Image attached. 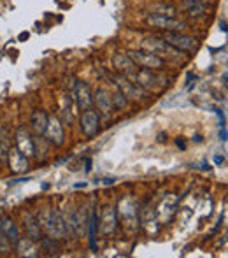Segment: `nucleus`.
I'll return each instance as SVG.
<instances>
[{
  "instance_id": "nucleus-1",
  "label": "nucleus",
  "mask_w": 228,
  "mask_h": 258,
  "mask_svg": "<svg viewBox=\"0 0 228 258\" xmlns=\"http://www.w3.org/2000/svg\"><path fill=\"white\" fill-rule=\"evenodd\" d=\"M130 81L140 86L144 92H158L164 86H167V79L164 76H158L151 69H137V72L130 78Z\"/></svg>"
},
{
  "instance_id": "nucleus-30",
  "label": "nucleus",
  "mask_w": 228,
  "mask_h": 258,
  "mask_svg": "<svg viewBox=\"0 0 228 258\" xmlns=\"http://www.w3.org/2000/svg\"><path fill=\"white\" fill-rule=\"evenodd\" d=\"M90 169H92V160H86V167H85V170H86V172H90Z\"/></svg>"
},
{
  "instance_id": "nucleus-31",
  "label": "nucleus",
  "mask_w": 228,
  "mask_h": 258,
  "mask_svg": "<svg viewBox=\"0 0 228 258\" xmlns=\"http://www.w3.org/2000/svg\"><path fill=\"white\" fill-rule=\"evenodd\" d=\"M219 28H221L223 32H226V23H225V21H219Z\"/></svg>"
},
{
  "instance_id": "nucleus-2",
  "label": "nucleus",
  "mask_w": 228,
  "mask_h": 258,
  "mask_svg": "<svg viewBox=\"0 0 228 258\" xmlns=\"http://www.w3.org/2000/svg\"><path fill=\"white\" fill-rule=\"evenodd\" d=\"M39 221H41L42 227H44L48 237L65 239V235H67V232H68V225L65 223L60 211H49L44 216L39 218Z\"/></svg>"
},
{
  "instance_id": "nucleus-20",
  "label": "nucleus",
  "mask_w": 228,
  "mask_h": 258,
  "mask_svg": "<svg viewBox=\"0 0 228 258\" xmlns=\"http://www.w3.org/2000/svg\"><path fill=\"white\" fill-rule=\"evenodd\" d=\"M116 230V214L113 211V207H106L104 211V218H102V234L109 235Z\"/></svg>"
},
{
  "instance_id": "nucleus-15",
  "label": "nucleus",
  "mask_w": 228,
  "mask_h": 258,
  "mask_svg": "<svg viewBox=\"0 0 228 258\" xmlns=\"http://www.w3.org/2000/svg\"><path fill=\"white\" fill-rule=\"evenodd\" d=\"M114 67L118 69L119 72H121V76H125V78H132L133 74L137 72V65L133 63L132 60H130L128 54H123V53H118L114 56Z\"/></svg>"
},
{
  "instance_id": "nucleus-4",
  "label": "nucleus",
  "mask_w": 228,
  "mask_h": 258,
  "mask_svg": "<svg viewBox=\"0 0 228 258\" xmlns=\"http://www.w3.org/2000/svg\"><path fill=\"white\" fill-rule=\"evenodd\" d=\"M130 56V60L137 65V67H142V69H151V71H160L164 69L165 60H162L160 56H157L155 53H149L146 49H132V51L126 53Z\"/></svg>"
},
{
  "instance_id": "nucleus-18",
  "label": "nucleus",
  "mask_w": 228,
  "mask_h": 258,
  "mask_svg": "<svg viewBox=\"0 0 228 258\" xmlns=\"http://www.w3.org/2000/svg\"><path fill=\"white\" fill-rule=\"evenodd\" d=\"M25 227H27V232L32 241H39V239H41V221H39V218L32 216V214H27V218H25Z\"/></svg>"
},
{
  "instance_id": "nucleus-6",
  "label": "nucleus",
  "mask_w": 228,
  "mask_h": 258,
  "mask_svg": "<svg viewBox=\"0 0 228 258\" xmlns=\"http://www.w3.org/2000/svg\"><path fill=\"white\" fill-rule=\"evenodd\" d=\"M164 41L169 42L172 48L179 49V51H186V53H191L198 48L197 39L190 37V35L183 34V32H165Z\"/></svg>"
},
{
  "instance_id": "nucleus-33",
  "label": "nucleus",
  "mask_w": 228,
  "mask_h": 258,
  "mask_svg": "<svg viewBox=\"0 0 228 258\" xmlns=\"http://www.w3.org/2000/svg\"><path fill=\"white\" fill-rule=\"evenodd\" d=\"M86 186V183H78L75 184V188H85Z\"/></svg>"
},
{
  "instance_id": "nucleus-23",
  "label": "nucleus",
  "mask_w": 228,
  "mask_h": 258,
  "mask_svg": "<svg viewBox=\"0 0 228 258\" xmlns=\"http://www.w3.org/2000/svg\"><path fill=\"white\" fill-rule=\"evenodd\" d=\"M11 148V137L6 128H0V162L7 158V151Z\"/></svg>"
},
{
  "instance_id": "nucleus-10",
  "label": "nucleus",
  "mask_w": 228,
  "mask_h": 258,
  "mask_svg": "<svg viewBox=\"0 0 228 258\" xmlns=\"http://www.w3.org/2000/svg\"><path fill=\"white\" fill-rule=\"evenodd\" d=\"M7 162L14 174H21L28 169V156H25L16 146H11L7 151Z\"/></svg>"
},
{
  "instance_id": "nucleus-22",
  "label": "nucleus",
  "mask_w": 228,
  "mask_h": 258,
  "mask_svg": "<svg viewBox=\"0 0 228 258\" xmlns=\"http://www.w3.org/2000/svg\"><path fill=\"white\" fill-rule=\"evenodd\" d=\"M41 248L44 251H48L49 255H58L60 251V244H58V239H53V237H41Z\"/></svg>"
},
{
  "instance_id": "nucleus-25",
  "label": "nucleus",
  "mask_w": 228,
  "mask_h": 258,
  "mask_svg": "<svg viewBox=\"0 0 228 258\" xmlns=\"http://www.w3.org/2000/svg\"><path fill=\"white\" fill-rule=\"evenodd\" d=\"M113 97V105H114V109H123L125 107V104H126V100H125V95H123L121 92L118 90V93H114V95H111Z\"/></svg>"
},
{
  "instance_id": "nucleus-12",
  "label": "nucleus",
  "mask_w": 228,
  "mask_h": 258,
  "mask_svg": "<svg viewBox=\"0 0 228 258\" xmlns=\"http://www.w3.org/2000/svg\"><path fill=\"white\" fill-rule=\"evenodd\" d=\"M16 148L25 156H35L34 139L30 137V134H28V130L25 128V126H20V128L16 130Z\"/></svg>"
},
{
  "instance_id": "nucleus-24",
  "label": "nucleus",
  "mask_w": 228,
  "mask_h": 258,
  "mask_svg": "<svg viewBox=\"0 0 228 258\" xmlns=\"http://www.w3.org/2000/svg\"><path fill=\"white\" fill-rule=\"evenodd\" d=\"M174 7L172 6H158L153 7V14H160V16H172L174 14Z\"/></svg>"
},
{
  "instance_id": "nucleus-27",
  "label": "nucleus",
  "mask_w": 228,
  "mask_h": 258,
  "mask_svg": "<svg viewBox=\"0 0 228 258\" xmlns=\"http://www.w3.org/2000/svg\"><path fill=\"white\" fill-rule=\"evenodd\" d=\"M219 139H221L223 143H226V126H221V128H219Z\"/></svg>"
},
{
  "instance_id": "nucleus-17",
  "label": "nucleus",
  "mask_w": 228,
  "mask_h": 258,
  "mask_svg": "<svg viewBox=\"0 0 228 258\" xmlns=\"http://www.w3.org/2000/svg\"><path fill=\"white\" fill-rule=\"evenodd\" d=\"M30 125H32V130H34L37 137L44 136L46 125H48V114H46L44 111H35L30 118Z\"/></svg>"
},
{
  "instance_id": "nucleus-16",
  "label": "nucleus",
  "mask_w": 228,
  "mask_h": 258,
  "mask_svg": "<svg viewBox=\"0 0 228 258\" xmlns=\"http://www.w3.org/2000/svg\"><path fill=\"white\" fill-rule=\"evenodd\" d=\"M183 11L191 18H200L207 13V4L204 0H183Z\"/></svg>"
},
{
  "instance_id": "nucleus-32",
  "label": "nucleus",
  "mask_w": 228,
  "mask_h": 258,
  "mask_svg": "<svg viewBox=\"0 0 228 258\" xmlns=\"http://www.w3.org/2000/svg\"><path fill=\"white\" fill-rule=\"evenodd\" d=\"M165 139H167V136H164V134H160V136H158V143H164Z\"/></svg>"
},
{
  "instance_id": "nucleus-19",
  "label": "nucleus",
  "mask_w": 228,
  "mask_h": 258,
  "mask_svg": "<svg viewBox=\"0 0 228 258\" xmlns=\"http://www.w3.org/2000/svg\"><path fill=\"white\" fill-rule=\"evenodd\" d=\"M97 228H99V214H97V209L92 213L88 220V239H90V248L92 251H97Z\"/></svg>"
},
{
  "instance_id": "nucleus-29",
  "label": "nucleus",
  "mask_w": 228,
  "mask_h": 258,
  "mask_svg": "<svg viewBox=\"0 0 228 258\" xmlns=\"http://www.w3.org/2000/svg\"><path fill=\"white\" fill-rule=\"evenodd\" d=\"M223 162H225V158H223V156H219V155L214 156V163H216V165H221Z\"/></svg>"
},
{
  "instance_id": "nucleus-21",
  "label": "nucleus",
  "mask_w": 228,
  "mask_h": 258,
  "mask_svg": "<svg viewBox=\"0 0 228 258\" xmlns=\"http://www.w3.org/2000/svg\"><path fill=\"white\" fill-rule=\"evenodd\" d=\"M18 249H20V255H25V256H37V248L32 241L28 239H20L18 241Z\"/></svg>"
},
{
  "instance_id": "nucleus-9",
  "label": "nucleus",
  "mask_w": 228,
  "mask_h": 258,
  "mask_svg": "<svg viewBox=\"0 0 228 258\" xmlns=\"http://www.w3.org/2000/svg\"><path fill=\"white\" fill-rule=\"evenodd\" d=\"M46 139H48L49 144L53 146H61L65 139L63 134V125L61 121L56 118V116H48V125H46Z\"/></svg>"
},
{
  "instance_id": "nucleus-11",
  "label": "nucleus",
  "mask_w": 228,
  "mask_h": 258,
  "mask_svg": "<svg viewBox=\"0 0 228 258\" xmlns=\"http://www.w3.org/2000/svg\"><path fill=\"white\" fill-rule=\"evenodd\" d=\"M93 104L97 105V111H100L102 114L109 116L111 112L114 111V105H113V97L111 93L107 92L106 88H99L93 95Z\"/></svg>"
},
{
  "instance_id": "nucleus-14",
  "label": "nucleus",
  "mask_w": 228,
  "mask_h": 258,
  "mask_svg": "<svg viewBox=\"0 0 228 258\" xmlns=\"http://www.w3.org/2000/svg\"><path fill=\"white\" fill-rule=\"evenodd\" d=\"M74 95H75V100H78V107L81 109V111H85V109H88V107H93V95L86 83H83V81L75 83Z\"/></svg>"
},
{
  "instance_id": "nucleus-3",
  "label": "nucleus",
  "mask_w": 228,
  "mask_h": 258,
  "mask_svg": "<svg viewBox=\"0 0 228 258\" xmlns=\"http://www.w3.org/2000/svg\"><path fill=\"white\" fill-rule=\"evenodd\" d=\"M142 48L149 53H155L157 56H160L162 60H171V61H179L181 60V51L176 48H172L169 42H165L164 39L158 37H147L142 41Z\"/></svg>"
},
{
  "instance_id": "nucleus-5",
  "label": "nucleus",
  "mask_w": 228,
  "mask_h": 258,
  "mask_svg": "<svg viewBox=\"0 0 228 258\" xmlns=\"http://www.w3.org/2000/svg\"><path fill=\"white\" fill-rule=\"evenodd\" d=\"M147 25L158 30H165V32H184L188 28V25L184 21L177 20L172 16H160V14H151L147 18Z\"/></svg>"
},
{
  "instance_id": "nucleus-28",
  "label": "nucleus",
  "mask_w": 228,
  "mask_h": 258,
  "mask_svg": "<svg viewBox=\"0 0 228 258\" xmlns=\"http://www.w3.org/2000/svg\"><path fill=\"white\" fill-rule=\"evenodd\" d=\"M176 144H177V148H181V150H186V144H184V141H183V139H179V137H177Z\"/></svg>"
},
{
  "instance_id": "nucleus-7",
  "label": "nucleus",
  "mask_w": 228,
  "mask_h": 258,
  "mask_svg": "<svg viewBox=\"0 0 228 258\" xmlns=\"http://www.w3.org/2000/svg\"><path fill=\"white\" fill-rule=\"evenodd\" d=\"M81 130L86 137H95L100 130V114L93 107H88L81 114Z\"/></svg>"
},
{
  "instance_id": "nucleus-13",
  "label": "nucleus",
  "mask_w": 228,
  "mask_h": 258,
  "mask_svg": "<svg viewBox=\"0 0 228 258\" xmlns=\"http://www.w3.org/2000/svg\"><path fill=\"white\" fill-rule=\"evenodd\" d=\"M0 234L7 242H13V244H18L20 241V230L9 216H0Z\"/></svg>"
},
{
  "instance_id": "nucleus-8",
  "label": "nucleus",
  "mask_w": 228,
  "mask_h": 258,
  "mask_svg": "<svg viewBox=\"0 0 228 258\" xmlns=\"http://www.w3.org/2000/svg\"><path fill=\"white\" fill-rule=\"evenodd\" d=\"M113 81L116 83V86H118V90L123 93L125 97H130V99L133 100H140V99H146L147 93L144 92L140 86H137L135 83H132L128 78H125V76H113Z\"/></svg>"
},
{
  "instance_id": "nucleus-26",
  "label": "nucleus",
  "mask_w": 228,
  "mask_h": 258,
  "mask_svg": "<svg viewBox=\"0 0 228 258\" xmlns=\"http://www.w3.org/2000/svg\"><path fill=\"white\" fill-rule=\"evenodd\" d=\"M216 112H218V116H219V126H225V112L221 111V109H216Z\"/></svg>"
}]
</instances>
